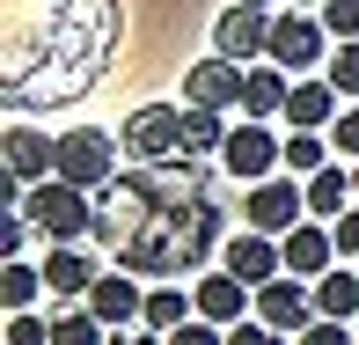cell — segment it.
<instances>
[{"label":"cell","instance_id":"1","mask_svg":"<svg viewBox=\"0 0 359 345\" xmlns=\"http://www.w3.org/2000/svg\"><path fill=\"white\" fill-rule=\"evenodd\" d=\"M118 250V272L140 279H191L205 272V257L227 250V206L205 176V162L176 155L154 162V169L110 176L95 191V235Z\"/></svg>","mask_w":359,"mask_h":345},{"label":"cell","instance_id":"2","mask_svg":"<svg viewBox=\"0 0 359 345\" xmlns=\"http://www.w3.org/2000/svg\"><path fill=\"white\" fill-rule=\"evenodd\" d=\"M22 213H29V228L52 235V242H88V235H95V191L67 184V176L29 184V191H22Z\"/></svg>","mask_w":359,"mask_h":345},{"label":"cell","instance_id":"3","mask_svg":"<svg viewBox=\"0 0 359 345\" xmlns=\"http://www.w3.org/2000/svg\"><path fill=\"white\" fill-rule=\"evenodd\" d=\"M330 52H337V37L323 30V15L316 8H286V15H271V67H286L293 81H308L316 67H330Z\"/></svg>","mask_w":359,"mask_h":345},{"label":"cell","instance_id":"4","mask_svg":"<svg viewBox=\"0 0 359 345\" xmlns=\"http://www.w3.org/2000/svg\"><path fill=\"white\" fill-rule=\"evenodd\" d=\"M118 140H125V155H133L140 169L176 162V155H184V110H176V103H140L133 118L118 125Z\"/></svg>","mask_w":359,"mask_h":345},{"label":"cell","instance_id":"5","mask_svg":"<svg viewBox=\"0 0 359 345\" xmlns=\"http://www.w3.org/2000/svg\"><path fill=\"white\" fill-rule=\"evenodd\" d=\"M286 169V140L271 133L264 118H242L220 147V176H242V184H264V176Z\"/></svg>","mask_w":359,"mask_h":345},{"label":"cell","instance_id":"6","mask_svg":"<svg viewBox=\"0 0 359 345\" xmlns=\"http://www.w3.org/2000/svg\"><path fill=\"white\" fill-rule=\"evenodd\" d=\"M118 147L125 140H110L103 125H74V133H59V176L81 191H103L118 176Z\"/></svg>","mask_w":359,"mask_h":345},{"label":"cell","instance_id":"7","mask_svg":"<svg viewBox=\"0 0 359 345\" xmlns=\"http://www.w3.org/2000/svg\"><path fill=\"white\" fill-rule=\"evenodd\" d=\"M242 221H250L257 235H293V228L308 221V184H293V176L250 184V191H242Z\"/></svg>","mask_w":359,"mask_h":345},{"label":"cell","instance_id":"8","mask_svg":"<svg viewBox=\"0 0 359 345\" xmlns=\"http://www.w3.org/2000/svg\"><path fill=\"white\" fill-rule=\"evenodd\" d=\"M213 52L235 59V67H257L271 52V8H250V0H227L213 22Z\"/></svg>","mask_w":359,"mask_h":345},{"label":"cell","instance_id":"9","mask_svg":"<svg viewBox=\"0 0 359 345\" xmlns=\"http://www.w3.org/2000/svg\"><path fill=\"white\" fill-rule=\"evenodd\" d=\"M257 316H264L271 331L301 338L308 323L323 316V308H316V279H293V272H279V279H271V287H257Z\"/></svg>","mask_w":359,"mask_h":345},{"label":"cell","instance_id":"10","mask_svg":"<svg viewBox=\"0 0 359 345\" xmlns=\"http://www.w3.org/2000/svg\"><path fill=\"white\" fill-rule=\"evenodd\" d=\"M242 81H250V67H235V59H198V67L184 74V103L191 110H242Z\"/></svg>","mask_w":359,"mask_h":345},{"label":"cell","instance_id":"11","mask_svg":"<svg viewBox=\"0 0 359 345\" xmlns=\"http://www.w3.org/2000/svg\"><path fill=\"white\" fill-rule=\"evenodd\" d=\"M0 155H8V184H52L59 176V140H44L37 125H8V140H0Z\"/></svg>","mask_w":359,"mask_h":345},{"label":"cell","instance_id":"12","mask_svg":"<svg viewBox=\"0 0 359 345\" xmlns=\"http://www.w3.org/2000/svg\"><path fill=\"white\" fill-rule=\"evenodd\" d=\"M81 308H88L95 323H110V331H133V323L147 316V287H140V272H103Z\"/></svg>","mask_w":359,"mask_h":345},{"label":"cell","instance_id":"13","mask_svg":"<svg viewBox=\"0 0 359 345\" xmlns=\"http://www.w3.org/2000/svg\"><path fill=\"white\" fill-rule=\"evenodd\" d=\"M220 265L235 272L242 287H271V279L286 272V242H279V235H257V228H250V235H227Z\"/></svg>","mask_w":359,"mask_h":345},{"label":"cell","instance_id":"14","mask_svg":"<svg viewBox=\"0 0 359 345\" xmlns=\"http://www.w3.org/2000/svg\"><path fill=\"white\" fill-rule=\"evenodd\" d=\"M191 294H198V316H205V323H220V331H235V323H250V316H257V287H242L227 265H220V272H205Z\"/></svg>","mask_w":359,"mask_h":345},{"label":"cell","instance_id":"15","mask_svg":"<svg viewBox=\"0 0 359 345\" xmlns=\"http://www.w3.org/2000/svg\"><path fill=\"white\" fill-rule=\"evenodd\" d=\"M95 279H103V265H95L81 242H52V257H44V294H59L67 308H81L95 294Z\"/></svg>","mask_w":359,"mask_h":345},{"label":"cell","instance_id":"16","mask_svg":"<svg viewBox=\"0 0 359 345\" xmlns=\"http://www.w3.org/2000/svg\"><path fill=\"white\" fill-rule=\"evenodd\" d=\"M337 110H345V96L330 89V74H308V81H293V96H286V118H293V133H330V125H337Z\"/></svg>","mask_w":359,"mask_h":345},{"label":"cell","instance_id":"17","mask_svg":"<svg viewBox=\"0 0 359 345\" xmlns=\"http://www.w3.org/2000/svg\"><path fill=\"white\" fill-rule=\"evenodd\" d=\"M286 242V272L293 279H323L337 265V235H330V221H301L293 235H279Z\"/></svg>","mask_w":359,"mask_h":345},{"label":"cell","instance_id":"18","mask_svg":"<svg viewBox=\"0 0 359 345\" xmlns=\"http://www.w3.org/2000/svg\"><path fill=\"white\" fill-rule=\"evenodd\" d=\"M286 96H293V74L257 59L250 81H242V118H286Z\"/></svg>","mask_w":359,"mask_h":345},{"label":"cell","instance_id":"19","mask_svg":"<svg viewBox=\"0 0 359 345\" xmlns=\"http://www.w3.org/2000/svg\"><path fill=\"white\" fill-rule=\"evenodd\" d=\"M359 206V191H352V169H316L308 176V221H345V213Z\"/></svg>","mask_w":359,"mask_h":345},{"label":"cell","instance_id":"20","mask_svg":"<svg viewBox=\"0 0 359 345\" xmlns=\"http://www.w3.org/2000/svg\"><path fill=\"white\" fill-rule=\"evenodd\" d=\"M316 308H323L330 323H352V316H359V272H352V265H330V272L316 279Z\"/></svg>","mask_w":359,"mask_h":345},{"label":"cell","instance_id":"21","mask_svg":"<svg viewBox=\"0 0 359 345\" xmlns=\"http://www.w3.org/2000/svg\"><path fill=\"white\" fill-rule=\"evenodd\" d=\"M220 147H227L220 110H191V103H184V155H191V162H205V155H220Z\"/></svg>","mask_w":359,"mask_h":345},{"label":"cell","instance_id":"22","mask_svg":"<svg viewBox=\"0 0 359 345\" xmlns=\"http://www.w3.org/2000/svg\"><path fill=\"white\" fill-rule=\"evenodd\" d=\"M52 345H110V323H95L88 308H52Z\"/></svg>","mask_w":359,"mask_h":345},{"label":"cell","instance_id":"23","mask_svg":"<svg viewBox=\"0 0 359 345\" xmlns=\"http://www.w3.org/2000/svg\"><path fill=\"white\" fill-rule=\"evenodd\" d=\"M37 294H44V265H22V257L0 265V301H8V308H29Z\"/></svg>","mask_w":359,"mask_h":345},{"label":"cell","instance_id":"24","mask_svg":"<svg viewBox=\"0 0 359 345\" xmlns=\"http://www.w3.org/2000/svg\"><path fill=\"white\" fill-rule=\"evenodd\" d=\"M330 133H286V169L293 176H316V169H330Z\"/></svg>","mask_w":359,"mask_h":345},{"label":"cell","instance_id":"25","mask_svg":"<svg viewBox=\"0 0 359 345\" xmlns=\"http://www.w3.org/2000/svg\"><path fill=\"white\" fill-rule=\"evenodd\" d=\"M323 74H330V89L345 96V103H359V37H352V44H337V52H330V67H323Z\"/></svg>","mask_w":359,"mask_h":345},{"label":"cell","instance_id":"26","mask_svg":"<svg viewBox=\"0 0 359 345\" xmlns=\"http://www.w3.org/2000/svg\"><path fill=\"white\" fill-rule=\"evenodd\" d=\"M323 30H330L337 44L359 37V0H323Z\"/></svg>","mask_w":359,"mask_h":345},{"label":"cell","instance_id":"27","mask_svg":"<svg viewBox=\"0 0 359 345\" xmlns=\"http://www.w3.org/2000/svg\"><path fill=\"white\" fill-rule=\"evenodd\" d=\"M8 345H52V316H29V308H15V316H8Z\"/></svg>","mask_w":359,"mask_h":345},{"label":"cell","instance_id":"28","mask_svg":"<svg viewBox=\"0 0 359 345\" xmlns=\"http://www.w3.org/2000/svg\"><path fill=\"white\" fill-rule=\"evenodd\" d=\"M330 147H337L345 162H359V103H345V110H337V125H330Z\"/></svg>","mask_w":359,"mask_h":345},{"label":"cell","instance_id":"29","mask_svg":"<svg viewBox=\"0 0 359 345\" xmlns=\"http://www.w3.org/2000/svg\"><path fill=\"white\" fill-rule=\"evenodd\" d=\"M169 345H227V331H220V323H205V316H191V323H176V331H169Z\"/></svg>","mask_w":359,"mask_h":345},{"label":"cell","instance_id":"30","mask_svg":"<svg viewBox=\"0 0 359 345\" xmlns=\"http://www.w3.org/2000/svg\"><path fill=\"white\" fill-rule=\"evenodd\" d=\"M227 345H286V331H271L264 316H250V323H235V331H227Z\"/></svg>","mask_w":359,"mask_h":345},{"label":"cell","instance_id":"31","mask_svg":"<svg viewBox=\"0 0 359 345\" xmlns=\"http://www.w3.org/2000/svg\"><path fill=\"white\" fill-rule=\"evenodd\" d=\"M293 345H352V331H345V323H330V316H316Z\"/></svg>","mask_w":359,"mask_h":345},{"label":"cell","instance_id":"32","mask_svg":"<svg viewBox=\"0 0 359 345\" xmlns=\"http://www.w3.org/2000/svg\"><path fill=\"white\" fill-rule=\"evenodd\" d=\"M330 235H337V257H345V265H359V206L345 213V221H330Z\"/></svg>","mask_w":359,"mask_h":345},{"label":"cell","instance_id":"33","mask_svg":"<svg viewBox=\"0 0 359 345\" xmlns=\"http://www.w3.org/2000/svg\"><path fill=\"white\" fill-rule=\"evenodd\" d=\"M110 345H169V338H161V331H147V323H140V331H110Z\"/></svg>","mask_w":359,"mask_h":345},{"label":"cell","instance_id":"34","mask_svg":"<svg viewBox=\"0 0 359 345\" xmlns=\"http://www.w3.org/2000/svg\"><path fill=\"white\" fill-rule=\"evenodd\" d=\"M293 8H316V15H323V0H293Z\"/></svg>","mask_w":359,"mask_h":345},{"label":"cell","instance_id":"35","mask_svg":"<svg viewBox=\"0 0 359 345\" xmlns=\"http://www.w3.org/2000/svg\"><path fill=\"white\" fill-rule=\"evenodd\" d=\"M352 191H359V162H352Z\"/></svg>","mask_w":359,"mask_h":345},{"label":"cell","instance_id":"36","mask_svg":"<svg viewBox=\"0 0 359 345\" xmlns=\"http://www.w3.org/2000/svg\"><path fill=\"white\" fill-rule=\"evenodd\" d=\"M250 8H271V0H250Z\"/></svg>","mask_w":359,"mask_h":345}]
</instances>
